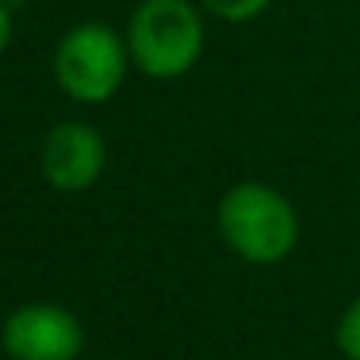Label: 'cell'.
<instances>
[{
    "instance_id": "cell-1",
    "label": "cell",
    "mask_w": 360,
    "mask_h": 360,
    "mask_svg": "<svg viewBox=\"0 0 360 360\" xmlns=\"http://www.w3.org/2000/svg\"><path fill=\"white\" fill-rule=\"evenodd\" d=\"M216 230L240 262L262 269L286 262L300 244V216L293 202L262 180H240L223 191Z\"/></svg>"
},
{
    "instance_id": "cell-2",
    "label": "cell",
    "mask_w": 360,
    "mask_h": 360,
    "mask_svg": "<svg viewBox=\"0 0 360 360\" xmlns=\"http://www.w3.org/2000/svg\"><path fill=\"white\" fill-rule=\"evenodd\" d=\"M131 64L155 82L195 71L205 50V18L195 0H141L127 22Z\"/></svg>"
},
{
    "instance_id": "cell-3",
    "label": "cell",
    "mask_w": 360,
    "mask_h": 360,
    "mask_svg": "<svg viewBox=\"0 0 360 360\" xmlns=\"http://www.w3.org/2000/svg\"><path fill=\"white\" fill-rule=\"evenodd\" d=\"M127 39L103 22H82L64 32L53 53V78L64 96L85 106L113 99L127 78Z\"/></svg>"
},
{
    "instance_id": "cell-4",
    "label": "cell",
    "mask_w": 360,
    "mask_h": 360,
    "mask_svg": "<svg viewBox=\"0 0 360 360\" xmlns=\"http://www.w3.org/2000/svg\"><path fill=\"white\" fill-rule=\"evenodd\" d=\"M0 346L11 360H78L85 328L60 304H22L4 318Z\"/></svg>"
},
{
    "instance_id": "cell-5",
    "label": "cell",
    "mask_w": 360,
    "mask_h": 360,
    "mask_svg": "<svg viewBox=\"0 0 360 360\" xmlns=\"http://www.w3.org/2000/svg\"><path fill=\"white\" fill-rule=\"evenodd\" d=\"M39 169L46 184L57 191H89L106 169V141L103 134L85 120H64L57 124L39 152Z\"/></svg>"
},
{
    "instance_id": "cell-6",
    "label": "cell",
    "mask_w": 360,
    "mask_h": 360,
    "mask_svg": "<svg viewBox=\"0 0 360 360\" xmlns=\"http://www.w3.org/2000/svg\"><path fill=\"white\" fill-rule=\"evenodd\" d=\"M198 8L230 25H240V22H255L258 15H265L272 8V0H198Z\"/></svg>"
},
{
    "instance_id": "cell-7",
    "label": "cell",
    "mask_w": 360,
    "mask_h": 360,
    "mask_svg": "<svg viewBox=\"0 0 360 360\" xmlns=\"http://www.w3.org/2000/svg\"><path fill=\"white\" fill-rule=\"evenodd\" d=\"M335 346L346 360H360V293L342 307L335 321Z\"/></svg>"
},
{
    "instance_id": "cell-8",
    "label": "cell",
    "mask_w": 360,
    "mask_h": 360,
    "mask_svg": "<svg viewBox=\"0 0 360 360\" xmlns=\"http://www.w3.org/2000/svg\"><path fill=\"white\" fill-rule=\"evenodd\" d=\"M11 36H15V18H11V4L0 0V53L11 46Z\"/></svg>"
},
{
    "instance_id": "cell-9",
    "label": "cell",
    "mask_w": 360,
    "mask_h": 360,
    "mask_svg": "<svg viewBox=\"0 0 360 360\" xmlns=\"http://www.w3.org/2000/svg\"><path fill=\"white\" fill-rule=\"evenodd\" d=\"M8 4H15V0H8Z\"/></svg>"
}]
</instances>
